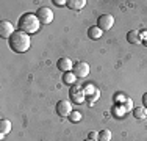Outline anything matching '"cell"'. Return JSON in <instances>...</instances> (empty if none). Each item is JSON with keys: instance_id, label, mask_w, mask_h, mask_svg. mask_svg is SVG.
I'll list each match as a JSON object with an SVG mask.
<instances>
[{"instance_id": "obj_1", "label": "cell", "mask_w": 147, "mask_h": 141, "mask_svg": "<svg viewBox=\"0 0 147 141\" xmlns=\"http://www.w3.org/2000/svg\"><path fill=\"white\" fill-rule=\"evenodd\" d=\"M8 44H9V49H11L14 54H24L30 49L31 45V41H30V35L24 33L20 30H16L13 33V36L8 39Z\"/></svg>"}, {"instance_id": "obj_2", "label": "cell", "mask_w": 147, "mask_h": 141, "mask_svg": "<svg viewBox=\"0 0 147 141\" xmlns=\"http://www.w3.org/2000/svg\"><path fill=\"white\" fill-rule=\"evenodd\" d=\"M17 28L27 35H33L41 28V22L38 19L36 13H24L17 20Z\"/></svg>"}, {"instance_id": "obj_3", "label": "cell", "mask_w": 147, "mask_h": 141, "mask_svg": "<svg viewBox=\"0 0 147 141\" xmlns=\"http://www.w3.org/2000/svg\"><path fill=\"white\" fill-rule=\"evenodd\" d=\"M69 96L72 99V104H83L86 100V94H85V89L82 86H77L74 85L71 86V91H69Z\"/></svg>"}, {"instance_id": "obj_4", "label": "cell", "mask_w": 147, "mask_h": 141, "mask_svg": "<svg viewBox=\"0 0 147 141\" xmlns=\"http://www.w3.org/2000/svg\"><path fill=\"white\" fill-rule=\"evenodd\" d=\"M36 16H38V19H39V22L44 24V25H49V24L53 20V11H52L50 8H47V6H41V8H38Z\"/></svg>"}, {"instance_id": "obj_5", "label": "cell", "mask_w": 147, "mask_h": 141, "mask_svg": "<svg viewBox=\"0 0 147 141\" xmlns=\"http://www.w3.org/2000/svg\"><path fill=\"white\" fill-rule=\"evenodd\" d=\"M89 64L88 63H85V61H78V63H75L74 64V69H72V72L77 75V79H86V77L89 75Z\"/></svg>"}, {"instance_id": "obj_6", "label": "cell", "mask_w": 147, "mask_h": 141, "mask_svg": "<svg viewBox=\"0 0 147 141\" xmlns=\"http://www.w3.org/2000/svg\"><path fill=\"white\" fill-rule=\"evenodd\" d=\"M114 25V17L111 14H102V16L97 19V27L100 30H110Z\"/></svg>"}, {"instance_id": "obj_7", "label": "cell", "mask_w": 147, "mask_h": 141, "mask_svg": "<svg viewBox=\"0 0 147 141\" xmlns=\"http://www.w3.org/2000/svg\"><path fill=\"white\" fill-rule=\"evenodd\" d=\"M14 31L16 30H14V27H13V24L9 22V20H2V22H0V36H2L3 39H9Z\"/></svg>"}, {"instance_id": "obj_8", "label": "cell", "mask_w": 147, "mask_h": 141, "mask_svg": "<svg viewBox=\"0 0 147 141\" xmlns=\"http://www.w3.org/2000/svg\"><path fill=\"white\" fill-rule=\"evenodd\" d=\"M55 110H57L58 116H63V118H64V116H69L74 111L72 110V104L67 102V100H59L57 104V107H55Z\"/></svg>"}, {"instance_id": "obj_9", "label": "cell", "mask_w": 147, "mask_h": 141, "mask_svg": "<svg viewBox=\"0 0 147 141\" xmlns=\"http://www.w3.org/2000/svg\"><path fill=\"white\" fill-rule=\"evenodd\" d=\"M57 66L59 70H63V72H71L74 69V63L71 58H67V56H63V58H59L57 61Z\"/></svg>"}, {"instance_id": "obj_10", "label": "cell", "mask_w": 147, "mask_h": 141, "mask_svg": "<svg viewBox=\"0 0 147 141\" xmlns=\"http://www.w3.org/2000/svg\"><path fill=\"white\" fill-rule=\"evenodd\" d=\"M102 35H103V30H100L97 25H91L88 28V36H89V39H92V41L100 39V38H102Z\"/></svg>"}, {"instance_id": "obj_11", "label": "cell", "mask_w": 147, "mask_h": 141, "mask_svg": "<svg viewBox=\"0 0 147 141\" xmlns=\"http://www.w3.org/2000/svg\"><path fill=\"white\" fill-rule=\"evenodd\" d=\"M111 113H113L114 118H124L125 113H127V110H125L124 104H114L113 108H111Z\"/></svg>"}, {"instance_id": "obj_12", "label": "cell", "mask_w": 147, "mask_h": 141, "mask_svg": "<svg viewBox=\"0 0 147 141\" xmlns=\"http://www.w3.org/2000/svg\"><path fill=\"white\" fill-rule=\"evenodd\" d=\"M11 132V122L8 121V119H2L0 121V138H5L6 133Z\"/></svg>"}, {"instance_id": "obj_13", "label": "cell", "mask_w": 147, "mask_h": 141, "mask_svg": "<svg viewBox=\"0 0 147 141\" xmlns=\"http://www.w3.org/2000/svg\"><path fill=\"white\" fill-rule=\"evenodd\" d=\"M127 41L130 42V44H139L142 39H141V35H139L138 30H130L127 33Z\"/></svg>"}, {"instance_id": "obj_14", "label": "cell", "mask_w": 147, "mask_h": 141, "mask_svg": "<svg viewBox=\"0 0 147 141\" xmlns=\"http://www.w3.org/2000/svg\"><path fill=\"white\" fill-rule=\"evenodd\" d=\"M85 5H86V0H67V6L71 9H75V11L83 9Z\"/></svg>"}, {"instance_id": "obj_15", "label": "cell", "mask_w": 147, "mask_h": 141, "mask_svg": "<svg viewBox=\"0 0 147 141\" xmlns=\"http://www.w3.org/2000/svg\"><path fill=\"white\" fill-rule=\"evenodd\" d=\"M63 82L66 85H69V86H74V85L77 83V75L72 72H64V75H63Z\"/></svg>"}, {"instance_id": "obj_16", "label": "cell", "mask_w": 147, "mask_h": 141, "mask_svg": "<svg viewBox=\"0 0 147 141\" xmlns=\"http://www.w3.org/2000/svg\"><path fill=\"white\" fill-rule=\"evenodd\" d=\"M133 116L136 119H146L147 118V108L144 107H135L133 108Z\"/></svg>"}, {"instance_id": "obj_17", "label": "cell", "mask_w": 147, "mask_h": 141, "mask_svg": "<svg viewBox=\"0 0 147 141\" xmlns=\"http://www.w3.org/2000/svg\"><path fill=\"white\" fill-rule=\"evenodd\" d=\"M111 136H113V135H111V132H110V130H107V129L99 132V141H110Z\"/></svg>"}, {"instance_id": "obj_18", "label": "cell", "mask_w": 147, "mask_h": 141, "mask_svg": "<svg viewBox=\"0 0 147 141\" xmlns=\"http://www.w3.org/2000/svg\"><path fill=\"white\" fill-rule=\"evenodd\" d=\"M99 97H100V91H99V89H96L92 94H91V96L86 97V102H88V105H92L96 100H99Z\"/></svg>"}, {"instance_id": "obj_19", "label": "cell", "mask_w": 147, "mask_h": 141, "mask_svg": "<svg viewBox=\"0 0 147 141\" xmlns=\"http://www.w3.org/2000/svg\"><path fill=\"white\" fill-rule=\"evenodd\" d=\"M67 118H69V121H71V122H80V121H82V113H80V111H72Z\"/></svg>"}, {"instance_id": "obj_20", "label": "cell", "mask_w": 147, "mask_h": 141, "mask_svg": "<svg viewBox=\"0 0 147 141\" xmlns=\"http://www.w3.org/2000/svg\"><path fill=\"white\" fill-rule=\"evenodd\" d=\"M113 100H114V104H124V102L127 100V96H124L122 93H116L113 97Z\"/></svg>"}, {"instance_id": "obj_21", "label": "cell", "mask_w": 147, "mask_h": 141, "mask_svg": "<svg viewBox=\"0 0 147 141\" xmlns=\"http://www.w3.org/2000/svg\"><path fill=\"white\" fill-rule=\"evenodd\" d=\"M83 89H85V94H86V97H88V96H91V94H92L94 91L97 89V88L94 86V85L89 83V85H85V86H83Z\"/></svg>"}, {"instance_id": "obj_22", "label": "cell", "mask_w": 147, "mask_h": 141, "mask_svg": "<svg viewBox=\"0 0 147 141\" xmlns=\"http://www.w3.org/2000/svg\"><path fill=\"white\" fill-rule=\"evenodd\" d=\"M124 107H125V110H127V111H133V100L130 97H127V100L124 102Z\"/></svg>"}, {"instance_id": "obj_23", "label": "cell", "mask_w": 147, "mask_h": 141, "mask_svg": "<svg viewBox=\"0 0 147 141\" xmlns=\"http://www.w3.org/2000/svg\"><path fill=\"white\" fill-rule=\"evenodd\" d=\"M88 138L97 141V140H99V133H97V132H89V133H88Z\"/></svg>"}, {"instance_id": "obj_24", "label": "cell", "mask_w": 147, "mask_h": 141, "mask_svg": "<svg viewBox=\"0 0 147 141\" xmlns=\"http://www.w3.org/2000/svg\"><path fill=\"white\" fill-rule=\"evenodd\" d=\"M52 3H55L57 6H63V5H67V2L66 0H53Z\"/></svg>"}, {"instance_id": "obj_25", "label": "cell", "mask_w": 147, "mask_h": 141, "mask_svg": "<svg viewBox=\"0 0 147 141\" xmlns=\"http://www.w3.org/2000/svg\"><path fill=\"white\" fill-rule=\"evenodd\" d=\"M142 107L147 108V93L142 94Z\"/></svg>"}, {"instance_id": "obj_26", "label": "cell", "mask_w": 147, "mask_h": 141, "mask_svg": "<svg viewBox=\"0 0 147 141\" xmlns=\"http://www.w3.org/2000/svg\"><path fill=\"white\" fill-rule=\"evenodd\" d=\"M144 45H147V39H146V41H144Z\"/></svg>"}, {"instance_id": "obj_27", "label": "cell", "mask_w": 147, "mask_h": 141, "mask_svg": "<svg viewBox=\"0 0 147 141\" xmlns=\"http://www.w3.org/2000/svg\"><path fill=\"white\" fill-rule=\"evenodd\" d=\"M85 141H94V140H89V138H88V140H85Z\"/></svg>"}]
</instances>
